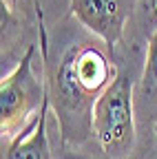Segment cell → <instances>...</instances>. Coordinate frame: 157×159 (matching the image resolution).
Here are the masks:
<instances>
[{
	"mask_svg": "<svg viewBox=\"0 0 157 159\" xmlns=\"http://www.w3.org/2000/svg\"><path fill=\"white\" fill-rule=\"evenodd\" d=\"M113 62L97 44H73L49 80V99L64 146H82L93 135V108L115 80Z\"/></svg>",
	"mask_w": 157,
	"mask_h": 159,
	"instance_id": "obj_1",
	"label": "cell"
},
{
	"mask_svg": "<svg viewBox=\"0 0 157 159\" xmlns=\"http://www.w3.org/2000/svg\"><path fill=\"white\" fill-rule=\"evenodd\" d=\"M93 137L109 159H126L135 146L133 77L124 71L115 75L93 108Z\"/></svg>",
	"mask_w": 157,
	"mask_h": 159,
	"instance_id": "obj_2",
	"label": "cell"
},
{
	"mask_svg": "<svg viewBox=\"0 0 157 159\" xmlns=\"http://www.w3.org/2000/svg\"><path fill=\"white\" fill-rule=\"evenodd\" d=\"M35 47L31 44L16 69L0 82V130L2 137H13L27 128L29 117L40 111L49 93L47 84L33 73Z\"/></svg>",
	"mask_w": 157,
	"mask_h": 159,
	"instance_id": "obj_3",
	"label": "cell"
},
{
	"mask_svg": "<svg viewBox=\"0 0 157 159\" xmlns=\"http://www.w3.org/2000/svg\"><path fill=\"white\" fill-rule=\"evenodd\" d=\"M71 13L82 22V27L100 38L111 53L122 40L128 20V7L124 0H71Z\"/></svg>",
	"mask_w": 157,
	"mask_h": 159,
	"instance_id": "obj_4",
	"label": "cell"
},
{
	"mask_svg": "<svg viewBox=\"0 0 157 159\" xmlns=\"http://www.w3.org/2000/svg\"><path fill=\"white\" fill-rule=\"evenodd\" d=\"M49 106H51V99L47 93L40 111L33 115V119L25 128V133L16 135L5 159H53L49 137H47V111H49Z\"/></svg>",
	"mask_w": 157,
	"mask_h": 159,
	"instance_id": "obj_5",
	"label": "cell"
},
{
	"mask_svg": "<svg viewBox=\"0 0 157 159\" xmlns=\"http://www.w3.org/2000/svg\"><path fill=\"white\" fill-rule=\"evenodd\" d=\"M142 97L157 99V29L148 38L146 64H144V73H142Z\"/></svg>",
	"mask_w": 157,
	"mask_h": 159,
	"instance_id": "obj_6",
	"label": "cell"
},
{
	"mask_svg": "<svg viewBox=\"0 0 157 159\" xmlns=\"http://www.w3.org/2000/svg\"><path fill=\"white\" fill-rule=\"evenodd\" d=\"M137 11H140L142 25L150 29V33L157 29V0H137Z\"/></svg>",
	"mask_w": 157,
	"mask_h": 159,
	"instance_id": "obj_7",
	"label": "cell"
},
{
	"mask_svg": "<svg viewBox=\"0 0 157 159\" xmlns=\"http://www.w3.org/2000/svg\"><path fill=\"white\" fill-rule=\"evenodd\" d=\"M2 2H5V0H2ZM7 5H9V11H13V9H16V5H18V0H7ZM35 7L40 9V2H38V0H35Z\"/></svg>",
	"mask_w": 157,
	"mask_h": 159,
	"instance_id": "obj_8",
	"label": "cell"
},
{
	"mask_svg": "<svg viewBox=\"0 0 157 159\" xmlns=\"http://www.w3.org/2000/svg\"><path fill=\"white\" fill-rule=\"evenodd\" d=\"M155 142H157V117H155Z\"/></svg>",
	"mask_w": 157,
	"mask_h": 159,
	"instance_id": "obj_9",
	"label": "cell"
}]
</instances>
